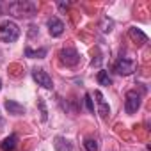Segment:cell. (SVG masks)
<instances>
[{
  "label": "cell",
  "mask_w": 151,
  "mask_h": 151,
  "mask_svg": "<svg viewBox=\"0 0 151 151\" xmlns=\"http://www.w3.org/2000/svg\"><path fill=\"white\" fill-rule=\"evenodd\" d=\"M9 14L16 16V18H23V16H32L37 11V2H32V0H16V2H11L7 6Z\"/></svg>",
  "instance_id": "cell-1"
},
{
  "label": "cell",
  "mask_w": 151,
  "mask_h": 151,
  "mask_svg": "<svg viewBox=\"0 0 151 151\" xmlns=\"http://www.w3.org/2000/svg\"><path fill=\"white\" fill-rule=\"evenodd\" d=\"M18 37H20V27L14 22L6 20L0 23V41L2 43H14Z\"/></svg>",
  "instance_id": "cell-2"
},
{
  "label": "cell",
  "mask_w": 151,
  "mask_h": 151,
  "mask_svg": "<svg viewBox=\"0 0 151 151\" xmlns=\"http://www.w3.org/2000/svg\"><path fill=\"white\" fill-rule=\"evenodd\" d=\"M59 60L66 68H73V66H77L80 62V53L75 50L73 46H66V48H62L59 52Z\"/></svg>",
  "instance_id": "cell-3"
},
{
  "label": "cell",
  "mask_w": 151,
  "mask_h": 151,
  "mask_svg": "<svg viewBox=\"0 0 151 151\" xmlns=\"http://www.w3.org/2000/svg\"><path fill=\"white\" fill-rule=\"evenodd\" d=\"M140 103H142V98L137 91H128L126 93V101H124V109L128 114H135L139 109H140Z\"/></svg>",
  "instance_id": "cell-4"
},
{
  "label": "cell",
  "mask_w": 151,
  "mask_h": 151,
  "mask_svg": "<svg viewBox=\"0 0 151 151\" xmlns=\"http://www.w3.org/2000/svg\"><path fill=\"white\" fill-rule=\"evenodd\" d=\"M32 78L37 82V86H41L45 89H53V80L45 69H41V68L32 69Z\"/></svg>",
  "instance_id": "cell-5"
},
{
  "label": "cell",
  "mask_w": 151,
  "mask_h": 151,
  "mask_svg": "<svg viewBox=\"0 0 151 151\" xmlns=\"http://www.w3.org/2000/svg\"><path fill=\"white\" fill-rule=\"evenodd\" d=\"M114 71L117 75H123V77H128V75H132L135 71V62L130 60V59H124L121 57L116 64H114Z\"/></svg>",
  "instance_id": "cell-6"
},
{
  "label": "cell",
  "mask_w": 151,
  "mask_h": 151,
  "mask_svg": "<svg viewBox=\"0 0 151 151\" xmlns=\"http://www.w3.org/2000/svg\"><path fill=\"white\" fill-rule=\"evenodd\" d=\"M46 25H48V32H50L52 37L62 36V32H64V23H62V20H59L57 16H52V18L46 22Z\"/></svg>",
  "instance_id": "cell-7"
},
{
  "label": "cell",
  "mask_w": 151,
  "mask_h": 151,
  "mask_svg": "<svg viewBox=\"0 0 151 151\" xmlns=\"http://www.w3.org/2000/svg\"><path fill=\"white\" fill-rule=\"evenodd\" d=\"M94 98H96V103H98V114L101 116V119H107L109 114H110L109 103L105 101V98H103V94H101L100 91H94Z\"/></svg>",
  "instance_id": "cell-8"
},
{
  "label": "cell",
  "mask_w": 151,
  "mask_h": 151,
  "mask_svg": "<svg viewBox=\"0 0 151 151\" xmlns=\"http://www.w3.org/2000/svg\"><path fill=\"white\" fill-rule=\"evenodd\" d=\"M6 110L11 114V116H22L25 114V107L14 100H6Z\"/></svg>",
  "instance_id": "cell-9"
},
{
  "label": "cell",
  "mask_w": 151,
  "mask_h": 151,
  "mask_svg": "<svg viewBox=\"0 0 151 151\" xmlns=\"http://www.w3.org/2000/svg\"><path fill=\"white\" fill-rule=\"evenodd\" d=\"M53 147L57 151H73V144L66 137H60V135L53 139Z\"/></svg>",
  "instance_id": "cell-10"
},
{
  "label": "cell",
  "mask_w": 151,
  "mask_h": 151,
  "mask_svg": "<svg viewBox=\"0 0 151 151\" xmlns=\"http://www.w3.org/2000/svg\"><path fill=\"white\" fill-rule=\"evenodd\" d=\"M128 34H130V37H132L135 43H139V45L147 43V36H146L140 29H137V27H130V29H128Z\"/></svg>",
  "instance_id": "cell-11"
},
{
  "label": "cell",
  "mask_w": 151,
  "mask_h": 151,
  "mask_svg": "<svg viewBox=\"0 0 151 151\" xmlns=\"http://www.w3.org/2000/svg\"><path fill=\"white\" fill-rule=\"evenodd\" d=\"M16 142H18V137H16V133H11L9 137H6V139L2 140L0 147H2V151H14V147H16Z\"/></svg>",
  "instance_id": "cell-12"
},
{
  "label": "cell",
  "mask_w": 151,
  "mask_h": 151,
  "mask_svg": "<svg viewBox=\"0 0 151 151\" xmlns=\"http://www.w3.org/2000/svg\"><path fill=\"white\" fill-rule=\"evenodd\" d=\"M46 53H48V50H46V48H39V50H32L30 46H27V48H25V55H27L29 59H45V57H46Z\"/></svg>",
  "instance_id": "cell-13"
},
{
  "label": "cell",
  "mask_w": 151,
  "mask_h": 151,
  "mask_svg": "<svg viewBox=\"0 0 151 151\" xmlns=\"http://www.w3.org/2000/svg\"><path fill=\"white\" fill-rule=\"evenodd\" d=\"M98 82H100V86H103V87L112 86V78L109 77V71H105V69L98 71Z\"/></svg>",
  "instance_id": "cell-14"
},
{
  "label": "cell",
  "mask_w": 151,
  "mask_h": 151,
  "mask_svg": "<svg viewBox=\"0 0 151 151\" xmlns=\"http://www.w3.org/2000/svg\"><path fill=\"white\" fill-rule=\"evenodd\" d=\"M84 147H86V151H98V142H96V139H86V140H84Z\"/></svg>",
  "instance_id": "cell-15"
},
{
  "label": "cell",
  "mask_w": 151,
  "mask_h": 151,
  "mask_svg": "<svg viewBox=\"0 0 151 151\" xmlns=\"http://www.w3.org/2000/svg\"><path fill=\"white\" fill-rule=\"evenodd\" d=\"M84 101H86V107H87V110L94 114V103H93V96H91L89 93H86V94H84Z\"/></svg>",
  "instance_id": "cell-16"
},
{
  "label": "cell",
  "mask_w": 151,
  "mask_h": 151,
  "mask_svg": "<svg viewBox=\"0 0 151 151\" xmlns=\"http://www.w3.org/2000/svg\"><path fill=\"white\" fill-rule=\"evenodd\" d=\"M37 103H39V109H41V121H46V119H48V110H46L45 100H43V98H39V100H37Z\"/></svg>",
  "instance_id": "cell-17"
},
{
  "label": "cell",
  "mask_w": 151,
  "mask_h": 151,
  "mask_svg": "<svg viewBox=\"0 0 151 151\" xmlns=\"http://www.w3.org/2000/svg\"><path fill=\"white\" fill-rule=\"evenodd\" d=\"M112 27H114L112 20L105 18V20H103V23H101V30H103V32H110V30H112Z\"/></svg>",
  "instance_id": "cell-18"
},
{
  "label": "cell",
  "mask_w": 151,
  "mask_h": 151,
  "mask_svg": "<svg viewBox=\"0 0 151 151\" xmlns=\"http://www.w3.org/2000/svg\"><path fill=\"white\" fill-rule=\"evenodd\" d=\"M0 91H2V80H0Z\"/></svg>",
  "instance_id": "cell-19"
}]
</instances>
